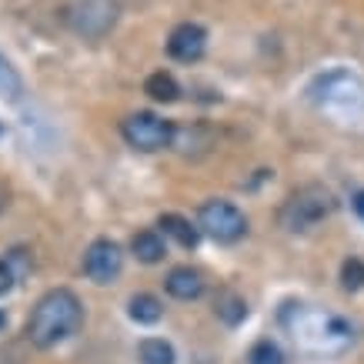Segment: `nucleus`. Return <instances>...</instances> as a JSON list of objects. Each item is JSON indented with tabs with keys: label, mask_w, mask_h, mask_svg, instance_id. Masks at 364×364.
I'll use <instances>...</instances> for the list:
<instances>
[{
	"label": "nucleus",
	"mask_w": 364,
	"mask_h": 364,
	"mask_svg": "<svg viewBox=\"0 0 364 364\" xmlns=\"http://www.w3.org/2000/svg\"><path fill=\"white\" fill-rule=\"evenodd\" d=\"M84 321V304L74 291L54 287L33 304L31 321H27V341L37 348H54L67 341Z\"/></svg>",
	"instance_id": "obj_1"
},
{
	"label": "nucleus",
	"mask_w": 364,
	"mask_h": 364,
	"mask_svg": "<svg viewBox=\"0 0 364 364\" xmlns=\"http://www.w3.org/2000/svg\"><path fill=\"white\" fill-rule=\"evenodd\" d=\"M281 324L301 348H314V351H338L351 341V328L341 318L304 308V304H287V311L281 314Z\"/></svg>",
	"instance_id": "obj_2"
},
{
	"label": "nucleus",
	"mask_w": 364,
	"mask_h": 364,
	"mask_svg": "<svg viewBox=\"0 0 364 364\" xmlns=\"http://www.w3.org/2000/svg\"><path fill=\"white\" fill-rule=\"evenodd\" d=\"M334 208H338V200H334V194L324 184H304L294 194H287V200L277 210V221H281L284 231L301 234V231H311L324 218H331Z\"/></svg>",
	"instance_id": "obj_3"
},
{
	"label": "nucleus",
	"mask_w": 364,
	"mask_h": 364,
	"mask_svg": "<svg viewBox=\"0 0 364 364\" xmlns=\"http://www.w3.org/2000/svg\"><path fill=\"white\" fill-rule=\"evenodd\" d=\"M121 134H124V141L131 144L134 151L154 154V151H164V147H171V137H174V124L164 121L161 114L137 111V114H131V117H124Z\"/></svg>",
	"instance_id": "obj_4"
},
{
	"label": "nucleus",
	"mask_w": 364,
	"mask_h": 364,
	"mask_svg": "<svg viewBox=\"0 0 364 364\" xmlns=\"http://www.w3.org/2000/svg\"><path fill=\"white\" fill-rule=\"evenodd\" d=\"M198 231H204L214 241H241L247 234V218L234 208L231 200H208L198 214Z\"/></svg>",
	"instance_id": "obj_5"
},
{
	"label": "nucleus",
	"mask_w": 364,
	"mask_h": 364,
	"mask_svg": "<svg viewBox=\"0 0 364 364\" xmlns=\"http://www.w3.org/2000/svg\"><path fill=\"white\" fill-rule=\"evenodd\" d=\"M114 17H117V7L111 0H74L70 11H67V21L74 23V31L84 33V37H100L114 27Z\"/></svg>",
	"instance_id": "obj_6"
},
{
	"label": "nucleus",
	"mask_w": 364,
	"mask_h": 364,
	"mask_svg": "<svg viewBox=\"0 0 364 364\" xmlns=\"http://www.w3.org/2000/svg\"><path fill=\"white\" fill-rule=\"evenodd\" d=\"M121 267H124L121 247L114 241H107V237H97V241L84 251V274H87L94 284H111V281H117Z\"/></svg>",
	"instance_id": "obj_7"
},
{
	"label": "nucleus",
	"mask_w": 364,
	"mask_h": 364,
	"mask_svg": "<svg viewBox=\"0 0 364 364\" xmlns=\"http://www.w3.org/2000/svg\"><path fill=\"white\" fill-rule=\"evenodd\" d=\"M204 47H208V31L200 23H177L171 37H167V54L181 60V64H194L204 57Z\"/></svg>",
	"instance_id": "obj_8"
},
{
	"label": "nucleus",
	"mask_w": 364,
	"mask_h": 364,
	"mask_svg": "<svg viewBox=\"0 0 364 364\" xmlns=\"http://www.w3.org/2000/svg\"><path fill=\"white\" fill-rule=\"evenodd\" d=\"M164 287H167V294L177 301H198L204 294V274L188 264H181L164 277Z\"/></svg>",
	"instance_id": "obj_9"
},
{
	"label": "nucleus",
	"mask_w": 364,
	"mask_h": 364,
	"mask_svg": "<svg viewBox=\"0 0 364 364\" xmlns=\"http://www.w3.org/2000/svg\"><path fill=\"white\" fill-rule=\"evenodd\" d=\"M131 254L141 261V264H157V261H164V237L157 231H137L131 237Z\"/></svg>",
	"instance_id": "obj_10"
},
{
	"label": "nucleus",
	"mask_w": 364,
	"mask_h": 364,
	"mask_svg": "<svg viewBox=\"0 0 364 364\" xmlns=\"http://www.w3.org/2000/svg\"><path fill=\"white\" fill-rule=\"evenodd\" d=\"M157 228H164V237H171V241L181 244V247H198L200 231L188 218H181V214H161Z\"/></svg>",
	"instance_id": "obj_11"
},
{
	"label": "nucleus",
	"mask_w": 364,
	"mask_h": 364,
	"mask_svg": "<svg viewBox=\"0 0 364 364\" xmlns=\"http://www.w3.org/2000/svg\"><path fill=\"white\" fill-rule=\"evenodd\" d=\"M214 314L224 321V324H241L244 318H247V301L237 294V291H231V287H221L218 291V298H214Z\"/></svg>",
	"instance_id": "obj_12"
},
{
	"label": "nucleus",
	"mask_w": 364,
	"mask_h": 364,
	"mask_svg": "<svg viewBox=\"0 0 364 364\" xmlns=\"http://www.w3.org/2000/svg\"><path fill=\"white\" fill-rule=\"evenodd\" d=\"M144 94L151 100H157V104H174V100L181 97V87H177L174 74L157 70V74H151V77L144 80Z\"/></svg>",
	"instance_id": "obj_13"
},
{
	"label": "nucleus",
	"mask_w": 364,
	"mask_h": 364,
	"mask_svg": "<svg viewBox=\"0 0 364 364\" xmlns=\"http://www.w3.org/2000/svg\"><path fill=\"white\" fill-rule=\"evenodd\" d=\"M127 314L137 324H157L161 314H164V304L154 298V294H134L131 304H127Z\"/></svg>",
	"instance_id": "obj_14"
},
{
	"label": "nucleus",
	"mask_w": 364,
	"mask_h": 364,
	"mask_svg": "<svg viewBox=\"0 0 364 364\" xmlns=\"http://www.w3.org/2000/svg\"><path fill=\"white\" fill-rule=\"evenodd\" d=\"M137 358H141V364H174L177 361L174 348L164 338H144L137 344Z\"/></svg>",
	"instance_id": "obj_15"
},
{
	"label": "nucleus",
	"mask_w": 364,
	"mask_h": 364,
	"mask_svg": "<svg viewBox=\"0 0 364 364\" xmlns=\"http://www.w3.org/2000/svg\"><path fill=\"white\" fill-rule=\"evenodd\" d=\"M247 364H284V351L274 341H257L247 351Z\"/></svg>",
	"instance_id": "obj_16"
},
{
	"label": "nucleus",
	"mask_w": 364,
	"mask_h": 364,
	"mask_svg": "<svg viewBox=\"0 0 364 364\" xmlns=\"http://www.w3.org/2000/svg\"><path fill=\"white\" fill-rule=\"evenodd\" d=\"M341 284H344V291H361L364 287V261H358V257H348V261H344Z\"/></svg>",
	"instance_id": "obj_17"
},
{
	"label": "nucleus",
	"mask_w": 364,
	"mask_h": 364,
	"mask_svg": "<svg viewBox=\"0 0 364 364\" xmlns=\"http://www.w3.org/2000/svg\"><path fill=\"white\" fill-rule=\"evenodd\" d=\"M21 277H17V271H14V264L7 261V254L0 257V294H7L14 284H17Z\"/></svg>",
	"instance_id": "obj_18"
},
{
	"label": "nucleus",
	"mask_w": 364,
	"mask_h": 364,
	"mask_svg": "<svg viewBox=\"0 0 364 364\" xmlns=\"http://www.w3.org/2000/svg\"><path fill=\"white\" fill-rule=\"evenodd\" d=\"M0 87L17 90V77H14V70L7 67V60H4V57H0Z\"/></svg>",
	"instance_id": "obj_19"
},
{
	"label": "nucleus",
	"mask_w": 364,
	"mask_h": 364,
	"mask_svg": "<svg viewBox=\"0 0 364 364\" xmlns=\"http://www.w3.org/2000/svg\"><path fill=\"white\" fill-rule=\"evenodd\" d=\"M351 204H354V210H358V218L364 221V191H354V194H351Z\"/></svg>",
	"instance_id": "obj_20"
},
{
	"label": "nucleus",
	"mask_w": 364,
	"mask_h": 364,
	"mask_svg": "<svg viewBox=\"0 0 364 364\" xmlns=\"http://www.w3.org/2000/svg\"><path fill=\"white\" fill-rule=\"evenodd\" d=\"M4 328H7V314L0 311V331H4Z\"/></svg>",
	"instance_id": "obj_21"
}]
</instances>
